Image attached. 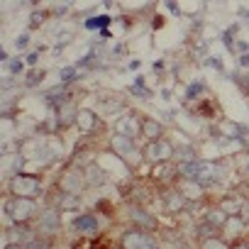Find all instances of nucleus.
<instances>
[{
	"label": "nucleus",
	"instance_id": "1",
	"mask_svg": "<svg viewBox=\"0 0 249 249\" xmlns=\"http://www.w3.org/2000/svg\"><path fill=\"white\" fill-rule=\"evenodd\" d=\"M178 174L183 178H191L196 183H213L217 176H220V166L213 164V161H203V159H193V161H186L178 166Z\"/></svg>",
	"mask_w": 249,
	"mask_h": 249
},
{
	"label": "nucleus",
	"instance_id": "2",
	"mask_svg": "<svg viewBox=\"0 0 249 249\" xmlns=\"http://www.w3.org/2000/svg\"><path fill=\"white\" fill-rule=\"evenodd\" d=\"M35 210H37L35 198H10V200H5V205H3V215H8V220H10L13 225L27 222V220L35 215Z\"/></svg>",
	"mask_w": 249,
	"mask_h": 249
},
{
	"label": "nucleus",
	"instance_id": "3",
	"mask_svg": "<svg viewBox=\"0 0 249 249\" xmlns=\"http://www.w3.org/2000/svg\"><path fill=\"white\" fill-rule=\"evenodd\" d=\"M174 144L169 142V140H154V142H147L144 144V149H142V157L152 164V166H157V164H164V161H171L174 159Z\"/></svg>",
	"mask_w": 249,
	"mask_h": 249
},
{
	"label": "nucleus",
	"instance_id": "4",
	"mask_svg": "<svg viewBox=\"0 0 249 249\" xmlns=\"http://www.w3.org/2000/svg\"><path fill=\"white\" fill-rule=\"evenodd\" d=\"M42 191V183L32 174H15L10 178V193L15 198H35Z\"/></svg>",
	"mask_w": 249,
	"mask_h": 249
},
{
	"label": "nucleus",
	"instance_id": "5",
	"mask_svg": "<svg viewBox=\"0 0 249 249\" xmlns=\"http://www.w3.org/2000/svg\"><path fill=\"white\" fill-rule=\"evenodd\" d=\"M122 249H157V242L149 237V232L144 230H127L122 234Z\"/></svg>",
	"mask_w": 249,
	"mask_h": 249
},
{
	"label": "nucleus",
	"instance_id": "6",
	"mask_svg": "<svg viewBox=\"0 0 249 249\" xmlns=\"http://www.w3.org/2000/svg\"><path fill=\"white\" fill-rule=\"evenodd\" d=\"M115 135H124V137H137L142 135V120L135 115V112H127L124 117H117L115 122Z\"/></svg>",
	"mask_w": 249,
	"mask_h": 249
},
{
	"label": "nucleus",
	"instance_id": "7",
	"mask_svg": "<svg viewBox=\"0 0 249 249\" xmlns=\"http://www.w3.org/2000/svg\"><path fill=\"white\" fill-rule=\"evenodd\" d=\"M110 149H112V154H115V157H120V159H127V157H132V154H135L137 144H135V140H132V137L115 135V137L110 140Z\"/></svg>",
	"mask_w": 249,
	"mask_h": 249
},
{
	"label": "nucleus",
	"instance_id": "8",
	"mask_svg": "<svg viewBox=\"0 0 249 249\" xmlns=\"http://www.w3.org/2000/svg\"><path fill=\"white\" fill-rule=\"evenodd\" d=\"M130 217H132V222L137 225V230L152 232V230H157V227H159L157 217H154V215H149V213H147L144 208H140V205H135V208L130 210Z\"/></svg>",
	"mask_w": 249,
	"mask_h": 249
},
{
	"label": "nucleus",
	"instance_id": "9",
	"mask_svg": "<svg viewBox=\"0 0 249 249\" xmlns=\"http://www.w3.org/2000/svg\"><path fill=\"white\" fill-rule=\"evenodd\" d=\"M61 227V210L59 208H49L39 215V230L44 234H54Z\"/></svg>",
	"mask_w": 249,
	"mask_h": 249
},
{
	"label": "nucleus",
	"instance_id": "10",
	"mask_svg": "<svg viewBox=\"0 0 249 249\" xmlns=\"http://www.w3.org/2000/svg\"><path fill=\"white\" fill-rule=\"evenodd\" d=\"M83 171L81 174H76V171H69V174H64L61 176V188H64V193H71V196H78L81 191H83Z\"/></svg>",
	"mask_w": 249,
	"mask_h": 249
},
{
	"label": "nucleus",
	"instance_id": "11",
	"mask_svg": "<svg viewBox=\"0 0 249 249\" xmlns=\"http://www.w3.org/2000/svg\"><path fill=\"white\" fill-rule=\"evenodd\" d=\"M188 203H193V200H200L203 198V186L200 183H196V181H191V178H181V183H178V188H176Z\"/></svg>",
	"mask_w": 249,
	"mask_h": 249
},
{
	"label": "nucleus",
	"instance_id": "12",
	"mask_svg": "<svg viewBox=\"0 0 249 249\" xmlns=\"http://www.w3.org/2000/svg\"><path fill=\"white\" fill-rule=\"evenodd\" d=\"M76 124H78V130L81 132H93L95 127H98V115H95V110H90V107H83V110H78V117H76Z\"/></svg>",
	"mask_w": 249,
	"mask_h": 249
},
{
	"label": "nucleus",
	"instance_id": "13",
	"mask_svg": "<svg viewBox=\"0 0 249 249\" xmlns=\"http://www.w3.org/2000/svg\"><path fill=\"white\" fill-rule=\"evenodd\" d=\"M161 132H164V127H161V122H159V120L142 117V137H144V140H149V142L161 140Z\"/></svg>",
	"mask_w": 249,
	"mask_h": 249
},
{
	"label": "nucleus",
	"instance_id": "14",
	"mask_svg": "<svg viewBox=\"0 0 249 249\" xmlns=\"http://www.w3.org/2000/svg\"><path fill=\"white\" fill-rule=\"evenodd\" d=\"M176 174H178V166L174 161H164V164L152 166V178L154 181H171Z\"/></svg>",
	"mask_w": 249,
	"mask_h": 249
},
{
	"label": "nucleus",
	"instance_id": "15",
	"mask_svg": "<svg viewBox=\"0 0 249 249\" xmlns=\"http://www.w3.org/2000/svg\"><path fill=\"white\" fill-rule=\"evenodd\" d=\"M98 220L93 217V215H78L76 220H73V230L76 232H83V234H95L98 232Z\"/></svg>",
	"mask_w": 249,
	"mask_h": 249
},
{
	"label": "nucleus",
	"instance_id": "16",
	"mask_svg": "<svg viewBox=\"0 0 249 249\" xmlns=\"http://www.w3.org/2000/svg\"><path fill=\"white\" fill-rule=\"evenodd\" d=\"M186 205H188V200H186L178 191H169V193L164 196V208L171 210V213H178V210H183Z\"/></svg>",
	"mask_w": 249,
	"mask_h": 249
},
{
	"label": "nucleus",
	"instance_id": "17",
	"mask_svg": "<svg viewBox=\"0 0 249 249\" xmlns=\"http://www.w3.org/2000/svg\"><path fill=\"white\" fill-rule=\"evenodd\" d=\"M83 178H86V183H90V186H100V183L105 181V176H103V171H100L98 164H88V166L83 169Z\"/></svg>",
	"mask_w": 249,
	"mask_h": 249
},
{
	"label": "nucleus",
	"instance_id": "18",
	"mask_svg": "<svg viewBox=\"0 0 249 249\" xmlns=\"http://www.w3.org/2000/svg\"><path fill=\"white\" fill-rule=\"evenodd\" d=\"M220 210H222L227 217H232V215H239V210H242V198H237V196H232V198H225V200L220 203Z\"/></svg>",
	"mask_w": 249,
	"mask_h": 249
},
{
	"label": "nucleus",
	"instance_id": "19",
	"mask_svg": "<svg viewBox=\"0 0 249 249\" xmlns=\"http://www.w3.org/2000/svg\"><path fill=\"white\" fill-rule=\"evenodd\" d=\"M205 222H208V225H210L213 230H222V227L227 225V215H225V213H222V210L217 208V210H210V213H208Z\"/></svg>",
	"mask_w": 249,
	"mask_h": 249
},
{
	"label": "nucleus",
	"instance_id": "20",
	"mask_svg": "<svg viewBox=\"0 0 249 249\" xmlns=\"http://www.w3.org/2000/svg\"><path fill=\"white\" fill-rule=\"evenodd\" d=\"M76 117H78V110H76L71 103H66V107H64V105L59 107V122H61V124L76 122Z\"/></svg>",
	"mask_w": 249,
	"mask_h": 249
},
{
	"label": "nucleus",
	"instance_id": "21",
	"mask_svg": "<svg viewBox=\"0 0 249 249\" xmlns=\"http://www.w3.org/2000/svg\"><path fill=\"white\" fill-rule=\"evenodd\" d=\"M44 76H47V73H44V69H37V66H35V69H30V71L25 73V83L32 88V86H37Z\"/></svg>",
	"mask_w": 249,
	"mask_h": 249
},
{
	"label": "nucleus",
	"instance_id": "22",
	"mask_svg": "<svg viewBox=\"0 0 249 249\" xmlns=\"http://www.w3.org/2000/svg\"><path fill=\"white\" fill-rule=\"evenodd\" d=\"M81 203H78V196H71V193H64L61 200H59V210H76Z\"/></svg>",
	"mask_w": 249,
	"mask_h": 249
},
{
	"label": "nucleus",
	"instance_id": "23",
	"mask_svg": "<svg viewBox=\"0 0 249 249\" xmlns=\"http://www.w3.org/2000/svg\"><path fill=\"white\" fill-rule=\"evenodd\" d=\"M203 249H227V244L220 237H208L203 239Z\"/></svg>",
	"mask_w": 249,
	"mask_h": 249
},
{
	"label": "nucleus",
	"instance_id": "24",
	"mask_svg": "<svg viewBox=\"0 0 249 249\" xmlns=\"http://www.w3.org/2000/svg\"><path fill=\"white\" fill-rule=\"evenodd\" d=\"M22 247H25V249H52L47 239H37V237H35V239H30V242H27V244H22Z\"/></svg>",
	"mask_w": 249,
	"mask_h": 249
},
{
	"label": "nucleus",
	"instance_id": "25",
	"mask_svg": "<svg viewBox=\"0 0 249 249\" xmlns=\"http://www.w3.org/2000/svg\"><path fill=\"white\" fill-rule=\"evenodd\" d=\"M107 22H110V18H93V20H88V22H86V27L95 30V27H105Z\"/></svg>",
	"mask_w": 249,
	"mask_h": 249
},
{
	"label": "nucleus",
	"instance_id": "26",
	"mask_svg": "<svg viewBox=\"0 0 249 249\" xmlns=\"http://www.w3.org/2000/svg\"><path fill=\"white\" fill-rule=\"evenodd\" d=\"M30 20H32V27H39V25H42V20H44V13H39V10H37V13H32V18H30Z\"/></svg>",
	"mask_w": 249,
	"mask_h": 249
},
{
	"label": "nucleus",
	"instance_id": "27",
	"mask_svg": "<svg viewBox=\"0 0 249 249\" xmlns=\"http://www.w3.org/2000/svg\"><path fill=\"white\" fill-rule=\"evenodd\" d=\"M27 39H30L27 35H20V37H18V42H15V47H18V49H25V47H27Z\"/></svg>",
	"mask_w": 249,
	"mask_h": 249
},
{
	"label": "nucleus",
	"instance_id": "28",
	"mask_svg": "<svg viewBox=\"0 0 249 249\" xmlns=\"http://www.w3.org/2000/svg\"><path fill=\"white\" fill-rule=\"evenodd\" d=\"M8 66H10V71H13V73H15V71H20V69H22V64H20V59H13V61H10V64H8Z\"/></svg>",
	"mask_w": 249,
	"mask_h": 249
},
{
	"label": "nucleus",
	"instance_id": "29",
	"mask_svg": "<svg viewBox=\"0 0 249 249\" xmlns=\"http://www.w3.org/2000/svg\"><path fill=\"white\" fill-rule=\"evenodd\" d=\"M239 66H249V54H242L239 56Z\"/></svg>",
	"mask_w": 249,
	"mask_h": 249
},
{
	"label": "nucleus",
	"instance_id": "30",
	"mask_svg": "<svg viewBox=\"0 0 249 249\" xmlns=\"http://www.w3.org/2000/svg\"><path fill=\"white\" fill-rule=\"evenodd\" d=\"M3 249H25L22 244H18V242H10V244H5Z\"/></svg>",
	"mask_w": 249,
	"mask_h": 249
},
{
	"label": "nucleus",
	"instance_id": "31",
	"mask_svg": "<svg viewBox=\"0 0 249 249\" xmlns=\"http://www.w3.org/2000/svg\"><path fill=\"white\" fill-rule=\"evenodd\" d=\"M208 64H210L213 69H220V71H222V64H217V59H208Z\"/></svg>",
	"mask_w": 249,
	"mask_h": 249
},
{
	"label": "nucleus",
	"instance_id": "32",
	"mask_svg": "<svg viewBox=\"0 0 249 249\" xmlns=\"http://www.w3.org/2000/svg\"><path fill=\"white\" fill-rule=\"evenodd\" d=\"M239 249H249V247H247V244H242V247H239Z\"/></svg>",
	"mask_w": 249,
	"mask_h": 249
},
{
	"label": "nucleus",
	"instance_id": "33",
	"mask_svg": "<svg viewBox=\"0 0 249 249\" xmlns=\"http://www.w3.org/2000/svg\"><path fill=\"white\" fill-rule=\"evenodd\" d=\"M117 249H122V247H117Z\"/></svg>",
	"mask_w": 249,
	"mask_h": 249
}]
</instances>
